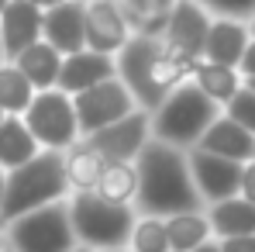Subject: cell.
I'll return each mask as SVG.
<instances>
[{
  "mask_svg": "<svg viewBox=\"0 0 255 252\" xmlns=\"http://www.w3.org/2000/svg\"><path fill=\"white\" fill-rule=\"evenodd\" d=\"M134 176H138V194H134V214H148V218H169L183 211H204L190 166H186V152L148 142L138 156H134Z\"/></svg>",
  "mask_w": 255,
  "mask_h": 252,
  "instance_id": "cell-1",
  "label": "cell"
},
{
  "mask_svg": "<svg viewBox=\"0 0 255 252\" xmlns=\"http://www.w3.org/2000/svg\"><path fill=\"white\" fill-rule=\"evenodd\" d=\"M197 66V62H193ZM190 62H179L166 52V45L152 35H131L128 45L114 55V73L131 93L138 111H155L162 104V97L176 90L179 83L190 80L193 73Z\"/></svg>",
  "mask_w": 255,
  "mask_h": 252,
  "instance_id": "cell-2",
  "label": "cell"
},
{
  "mask_svg": "<svg viewBox=\"0 0 255 252\" xmlns=\"http://www.w3.org/2000/svg\"><path fill=\"white\" fill-rule=\"evenodd\" d=\"M66 197H69V183H66V173H62V152H45L42 149L31 163L3 173L0 228H7L21 214L59 204Z\"/></svg>",
  "mask_w": 255,
  "mask_h": 252,
  "instance_id": "cell-3",
  "label": "cell"
},
{
  "mask_svg": "<svg viewBox=\"0 0 255 252\" xmlns=\"http://www.w3.org/2000/svg\"><path fill=\"white\" fill-rule=\"evenodd\" d=\"M217 114H221V107L211 104L186 80L176 90H169L155 111H148V131H152V142L179 149V152H190V149H197L200 135L211 128V121Z\"/></svg>",
  "mask_w": 255,
  "mask_h": 252,
  "instance_id": "cell-4",
  "label": "cell"
},
{
  "mask_svg": "<svg viewBox=\"0 0 255 252\" xmlns=\"http://www.w3.org/2000/svg\"><path fill=\"white\" fill-rule=\"evenodd\" d=\"M66 211H69V225H73V239L80 249H128V235L134 225V208H121V204H107L100 201L93 190L83 194H69L66 197Z\"/></svg>",
  "mask_w": 255,
  "mask_h": 252,
  "instance_id": "cell-5",
  "label": "cell"
},
{
  "mask_svg": "<svg viewBox=\"0 0 255 252\" xmlns=\"http://www.w3.org/2000/svg\"><path fill=\"white\" fill-rule=\"evenodd\" d=\"M3 235H7V249L10 252H73L76 249L66 201L14 218L3 228Z\"/></svg>",
  "mask_w": 255,
  "mask_h": 252,
  "instance_id": "cell-6",
  "label": "cell"
},
{
  "mask_svg": "<svg viewBox=\"0 0 255 252\" xmlns=\"http://www.w3.org/2000/svg\"><path fill=\"white\" fill-rule=\"evenodd\" d=\"M21 121L28 125L31 138L38 142V149L45 152H66L80 135L76 125V111H73V97L62 93L59 86L52 90H38L28 104V111L21 114Z\"/></svg>",
  "mask_w": 255,
  "mask_h": 252,
  "instance_id": "cell-7",
  "label": "cell"
},
{
  "mask_svg": "<svg viewBox=\"0 0 255 252\" xmlns=\"http://www.w3.org/2000/svg\"><path fill=\"white\" fill-rule=\"evenodd\" d=\"M207 28H211V14L200 0H176L169 7V14H166L159 42L166 45V52L172 59L193 66V62H200Z\"/></svg>",
  "mask_w": 255,
  "mask_h": 252,
  "instance_id": "cell-8",
  "label": "cell"
},
{
  "mask_svg": "<svg viewBox=\"0 0 255 252\" xmlns=\"http://www.w3.org/2000/svg\"><path fill=\"white\" fill-rule=\"evenodd\" d=\"M73 111H76V125H80V135H97L100 128L114 125V121H121L128 118L131 111H138L134 107V100H131V93L125 90V83L114 76V80H104V83L90 86L83 93H76L73 97Z\"/></svg>",
  "mask_w": 255,
  "mask_h": 252,
  "instance_id": "cell-9",
  "label": "cell"
},
{
  "mask_svg": "<svg viewBox=\"0 0 255 252\" xmlns=\"http://www.w3.org/2000/svg\"><path fill=\"white\" fill-rule=\"evenodd\" d=\"M186 166H190L193 190H197V197H200L204 208L221 204V201H228V197H238L242 163L211 156V152H204V149H190V152H186Z\"/></svg>",
  "mask_w": 255,
  "mask_h": 252,
  "instance_id": "cell-10",
  "label": "cell"
},
{
  "mask_svg": "<svg viewBox=\"0 0 255 252\" xmlns=\"http://www.w3.org/2000/svg\"><path fill=\"white\" fill-rule=\"evenodd\" d=\"M86 142L104 156V163H134V156L152 142L148 114L145 111H131L128 118L100 128L97 135H86Z\"/></svg>",
  "mask_w": 255,
  "mask_h": 252,
  "instance_id": "cell-11",
  "label": "cell"
},
{
  "mask_svg": "<svg viewBox=\"0 0 255 252\" xmlns=\"http://www.w3.org/2000/svg\"><path fill=\"white\" fill-rule=\"evenodd\" d=\"M83 21H86V48L104 52V55H118L128 45V38L134 35L114 0H83Z\"/></svg>",
  "mask_w": 255,
  "mask_h": 252,
  "instance_id": "cell-12",
  "label": "cell"
},
{
  "mask_svg": "<svg viewBox=\"0 0 255 252\" xmlns=\"http://www.w3.org/2000/svg\"><path fill=\"white\" fill-rule=\"evenodd\" d=\"M42 42H48L59 55H73L86 48L83 0H62L42 10Z\"/></svg>",
  "mask_w": 255,
  "mask_h": 252,
  "instance_id": "cell-13",
  "label": "cell"
},
{
  "mask_svg": "<svg viewBox=\"0 0 255 252\" xmlns=\"http://www.w3.org/2000/svg\"><path fill=\"white\" fill-rule=\"evenodd\" d=\"M114 55H104V52H93V48H80L73 55H62V66H59V90L76 97L90 86L104 83V80H114Z\"/></svg>",
  "mask_w": 255,
  "mask_h": 252,
  "instance_id": "cell-14",
  "label": "cell"
},
{
  "mask_svg": "<svg viewBox=\"0 0 255 252\" xmlns=\"http://www.w3.org/2000/svg\"><path fill=\"white\" fill-rule=\"evenodd\" d=\"M42 42V7L28 3V0H7V7L0 10V45L3 55L14 59L21 48Z\"/></svg>",
  "mask_w": 255,
  "mask_h": 252,
  "instance_id": "cell-15",
  "label": "cell"
},
{
  "mask_svg": "<svg viewBox=\"0 0 255 252\" xmlns=\"http://www.w3.org/2000/svg\"><path fill=\"white\" fill-rule=\"evenodd\" d=\"M249 42H252V35H249V24L245 21H238V17H211V28H207L200 59L238 69Z\"/></svg>",
  "mask_w": 255,
  "mask_h": 252,
  "instance_id": "cell-16",
  "label": "cell"
},
{
  "mask_svg": "<svg viewBox=\"0 0 255 252\" xmlns=\"http://www.w3.org/2000/svg\"><path fill=\"white\" fill-rule=\"evenodd\" d=\"M197 149L221 156V159H231V163H252L255 159V135H249L242 125H235L231 118L217 114L211 121V128L200 135Z\"/></svg>",
  "mask_w": 255,
  "mask_h": 252,
  "instance_id": "cell-17",
  "label": "cell"
},
{
  "mask_svg": "<svg viewBox=\"0 0 255 252\" xmlns=\"http://www.w3.org/2000/svg\"><path fill=\"white\" fill-rule=\"evenodd\" d=\"M104 156L86 142V138H76L66 152H62V173H66V183H69V194H83V190H93L100 173H104Z\"/></svg>",
  "mask_w": 255,
  "mask_h": 252,
  "instance_id": "cell-18",
  "label": "cell"
},
{
  "mask_svg": "<svg viewBox=\"0 0 255 252\" xmlns=\"http://www.w3.org/2000/svg\"><path fill=\"white\" fill-rule=\"evenodd\" d=\"M207 221H211V235L221 239H238V235H255V204L245 197H228L221 204L204 208Z\"/></svg>",
  "mask_w": 255,
  "mask_h": 252,
  "instance_id": "cell-19",
  "label": "cell"
},
{
  "mask_svg": "<svg viewBox=\"0 0 255 252\" xmlns=\"http://www.w3.org/2000/svg\"><path fill=\"white\" fill-rule=\"evenodd\" d=\"M10 62L21 69V76H24L28 83L35 86V93H38V90H52V86L59 83L62 55L48 42H35V45H28V48H21Z\"/></svg>",
  "mask_w": 255,
  "mask_h": 252,
  "instance_id": "cell-20",
  "label": "cell"
},
{
  "mask_svg": "<svg viewBox=\"0 0 255 252\" xmlns=\"http://www.w3.org/2000/svg\"><path fill=\"white\" fill-rule=\"evenodd\" d=\"M38 152H42L38 142L31 138V131H28V125L21 118L7 114L0 121V173H10V169L31 163Z\"/></svg>",
  "mask_w": 255,
  "mask_h": 252,
  "instance_id": "cell-21",
  "label": "cell"
},
{
  "mask_svg": "<svg viewBox=\"0 0 255 252\" xmlns=\"http://www.w3.org/2000/svg\"><path fill=\"white\" fill-rule=\"evenodd\" d=\"M190 83L197 86L211 104H217V107H224L238 90H242V73L238 69H231V66H217V62H197L193 66V73H190Z\"/></svg>",
  "mask_w": 255,
  "mask_h": 252,
  "instance_id": "cell-22",
  "label": "cell"
},
{
  "mask_svg": "<svg viewBox=\"0 0 255 252\" xmlns=\"http://www.w3.org/2000/svg\"><path fill=\"white\" fill-rule=\"evenodd\" d=\"M166 239H169V252H193L197 246L211 242V221L204 211H183V214H169L166 218Z\"/></svg>",
  "mask_w": 255,
  "mask_h": 252,
  "instance_id": "cell-23",
  "label": "cell"
},
{
  "mask_svg": "<svg viewBox=\"0 0 255 252\" xmlns=\"http://www.w3.org/2000/svg\"><path fill=\"white\" fill-rule=\"evenodd\" d=\"M93 194L107 204H121L131 208L134 204V194H138V176H134V163H107Z\"/></svg>",
  "mask_w": 255,
  "mask_h": 252,
  "instance_id": "cell-24",
  "label": "cell"
},
{
  "mask_svg": "<svg viewBox=\"0 0 255 252\" xmlns=\"http://www.w3.org/2000/svg\"><path fill=\"white\" fill-rule=\"evenodd\" d=\"M125 14V21L131 24L134 35H152L159 38L162 35V24H166V14L176 0H114Z\"/></svg>",
  "mask_w": 255,
  "mask_h": 252,
  "instance_id": "cell-25",
  "label": "cell"
},
{
  "mask_svg": "<svg viewBox=\"0 0 255 252\" xmlns=\"http://www.w3.org/2000/svg\"><path fill=\"white\" fill-rule=\"evenodd\" d=\"M31 97H35V86L21 76V69H17L10 59H3V62H0V111L21 118V114L28 111Z\"/></svg>",
  "mask_w": 255,
  "mask_h": 252,
  "instance_id": "cell-26",
  "label": "cell"
},
{
  "mask_svg": "<svg viewBox=\"0 0 255 252\" xmlns=\"http://www.w3.org/2000/svg\"><path fill=\"white\" fill-rule=\"evenodd\" d=\"M128 252H169V239H166V218H148L138 214L128 235Z\"/></svg>",
  "mask_w": 255,
  "mask_h": 252,
  "instance_id": "cell-27",
  "label": "cell"
},
{
  "mask_svg": "<svg viewBox=\"0 0 255 252\" xmlns=\"http://www.w3.org/2000/svg\"><path fill=\"white\" fill-rule=\"evenodd\" d=\"M221 114H224V118H231L235 125H242L249 135H255V93L242 83V90H238V93L221 107Z\"/></svg>",
  "mask_w": 255,
  "mask_h": 252,
  "instance_id": "cell-28",
  "label": "cell"
},
{
  "mask_svg": "<svg viewBox=\"0 0 255 252\" xmlns=\"http://www.w3.org/2000/svg\"><path fill=\"white\" fill-rule=\"evenodd\" d=\"M211 17H238L249 21L255 14V0H200Z\"/></svg>",
  "mask_w": 255,
  "mask_h": 252,
  "instance_id": "cell-29",
  "label": "cell"
},
{
  "mask_svg": "<svg viewBox=\"0 0 255 252\" xmlns=\"http://www.w3.org/2000/svg\"><path fill=\"white\" fill-rule=\"evenodd\" d=\"M238 197H245L249 204H255V159L242 163V180H238Z\"/></svg>",
  "mask_w": 255,
  "mask_h": 252,
  "instance_id": "cell-30",
  "label": "cell"
},
{
  "mask_svg": "<svg viewBox=\"0 0 255 252\" xmlns=\"http://www.w3.org/2000/svg\"><path fill=\"white\" fill-rule=\"evenodd\" d=\"M221 252H255V235H238V239H221Z\"/></svg>",
  "mask_w": 255,
  "mask_h": 252,
  "instance_id": "cell-31",
  "label": "cell"
},
{
  "mask_svg": "<svg viewBox=\"0 0 255 252\" xmlns=\"http://www.w3.org/2000/svg\"><path fill=\"white\" fill-rule=\"evenodd\" d=\"M238 73H242V80H252V76H255V38L249 42L245 55H242V62H238Z\"/></svg>",
  "mask_w": 255,
  "mask_h": 252,
  "instance_id": "cell-32",
  "label": "cell"
},
{
  "mask_svg": "<svg viewBox=\"0 0 255 252\" xmlns=\"http://www.w3.org/2000/svg\"><path fill=\"white\" fill-rule=\"evenodd\" d=\"M193 252H221V246H217V239H211V242H204V246H197Z\"/></svg>",
  "mask_w": 255,
  "mask_h": 252,
  "instance_id": "cell-33",
  "label": "cell"
},
{
  "mask_svg": "<svg viewBox=\"0 0 255 252\" xmlns=\"http://www.w3.org/2000/svg\"><path fill=\"white\" fill-rule=\"evenodd\" d=\"M28 3H35V7L45 10V7H55V3H62V0H28Z\"/></svg>",
  "mask_w": 255,
  "mask_h": 252,
  "instance_id": "cell-34",
  "label": "cell"
},
{
  "mask_svg": "<svg viewBox=\"0 0 255 252\" xmlns=\"http://www.w3.org/2000/svg\"><path fill=\"white\" fill-rule=\"evenodd\" d=\"M245 24H249V35H252V38H255V14H252V17H249V21H245Z\"/></svg>",
  "mask_w": 255,
  "mask_h": 252,
  "instance_id": "cell-35",
  "label": "cell"
},
{
  "mask_svg": "<svg viewBox=\"0 0 255 252\" xmlns=\"http://www.w3.org/2000/svg\"><path fill=\"white\" fill-rule=\"evenodd\" d=\"M7 249V235H3V228H0V252Z\"/></svg>",
  "mask_w": 255,
  "mask_h": 252,
  "instance_id": "cell-36",
  "label": "cell"
},
{
  "mask_svg": "<svg viewBox=\"0 0 255 252\" xmlns=\"http://www.w3.org/2000/svg\"><path fill=\"white\" fill-rule=\"evenodd\" d=\"M86 252H90V249H86ZM93 252H128V249L121 246V249H93Z\"/></svg>",
  "mask_w": 255,
  "mask_h": 252,
  "instance_id": "cell-37",
  "label": "cell"
},
{
  "mask_svg": "<svg viewBox=\"0 0 255 252\" xmlns=\"http://www.w3.org/2000/svg\"><path fill=\"white\" fill-rule=\"evenodd\" d=\"M0 204H3V173H0Z\"/></svg>",
  "mask_w": 255,
  "mask_h": 252,
  "instance_id": "cell-38",
  "label": "cell"
},
{
  "mask_svg": "<svg viewBox=\"0 0 255 252\" xmlns=\"http://www.w3.org/2000/svg\"><path fill=\"white\" fill-rule=\"evenodd\" d=\"M245 86H249V90L255 93V76H252V80H245Z\"/></svg>",
  "mask_w": 255,
  "mask_h": 252,
  "instance_id": "cell-39",
  "label": "cell"
},
{
  "mask_svg": "<svg viewBox=\"0 0 255 252\" xmlns=\"http://www.w3.org/2000/svg\"><path fill=\"white\" fill-rule=\"evenodd\" d=\"M3 59H7V55H3V45H0V62H3Z\"/></svg>",
  "mask_w": 255,
  "mask_h": 252,
  "instance_id": "cell-40",
  "label": "cell"
},
{
  "mask_svg": "<svg viewBox=\"0 0 255 252\" xmlns=\"http://www.w3.org/2000/svg\"><path fill=\"white\" fill-rule=\"evenodd\" d=\"M3 7H7V0H0V10H3Z\"/></svg>",
  "mask_w": 255,
  "mask_h": 252,
  "instance_id": "cell-41",
  "label": "cell"
},
{
  "mask_svg": "<svg viewBox=\"0 0 255 252\" xmlns=\"http://www.w3.org/2000/svg\"><path fill=\"white\" fill-rule=\"evenodd\" d=\"M73 252H86V249H80V246H76V249H73Z\"/></svg>",
  "mask_w": 255,
  "mask_h": 252,
  "instance_id": "cell-42",
  "label": "cell"
},
{
  "mask_svg": "<svg viewBox=\"0 0 255 252\" xmlns=\"http://www.w3.org/2000/svg\"><path fill=\"white\" fill-rule=\"evenodd\" d=\"M3 118H7V114H3V111H0V121H3Z\"/></svg>",
  "mask_w": 255,
  "mask_h": 252,
  "instance_id": "cell-43",
  "label": "cell"
},
{
  "mask_svg": "<svg viewBox=\"0 0 255 252\" xmlns=\"http://www.w3.org/2000/svg\"><path fill=\"white\" fill-rule=\"evenodd\" d=\"M3 252H10V249H3Z\"/></svg>",
  "mask_w": 255,
  "mask_h": 252,
  "instance_id": "cell-44",
  "label": "cell"
}]
</instances>
